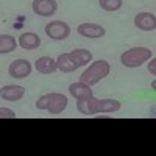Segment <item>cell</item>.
I'll return each mask as SVG.
<instances>
[{
	"instance_id": "1",
	"label": "cell",
	"mask_w": 156,
	"mask_h": 156,
	"mask_svg": "<svg viewBox=\"0 0 156 156\" xmlns=\"http://www.w3.org/2000/svg\"><path fill=\"white\" fill-rule=\"evenodd\" d=\"M36 108L47 111L50 114H61L64 109L67 108V97L59 92H51L41 95L36 101Z\"/></svg>"
},
{
	"instance_id": "2",
	"label": "cell",
	"mask_w": 156,
	"mask_h": 156,
	"mask_svg": "<svg viewBox=\"0 0 156 156\" xmlns=\"http://www.w3.org/2000/svg\"><path fill=\"white\" fill-rule=\"evenodd\" d=\"M109 70H111V66L109 62L105 61V59H98V61H94L90 66L81 73L80 76V81L81 83H86L87 86H94L97 84L98 81H101L103 78H106L109 75Z\"/></svg>"
},
{
	"instance_id": "3",
	"label": "cell",
	"mask_w": 156,
	"mask_h": 156,
	"mask_svg": "<svg viewBox=\"0 0 156 156\" xmlns=\"http://www.w3.org/2000/svg\"><path fill=\"white\" fill-rule=\"evenodd\" d=\"M151 56H153V51L148 47H133L129 50H125L120 55V62L125 67L134 69V67H140Z\"/></svg>"
},
{
	"instance_id": "4",
	"label": "cell",
	"mask_w": 156,
	"mask_h": 156,
	"mask_svg": "<svg viewBox=\"0 0 156 156\" xmlns=\"http://www.w3.org/2000/svg\"><path fill=\"white\" fill-rule=\"evenodd\" d=\"M120 109V101L115 98H95L90 97L89 114L94 115L97 112H115Z\"/></svg>"
},
{
	"instance_id": "5",
	"label": "cell",
	"mask_w": 156,
	"mask_h": 156,
	"mask_svg": "<svg viewBox=\"0 0 156 156\" xmlns=\"http://www.w3.org/2000/svg\"><path fill=\"white\" fill-rule=\"evenodd\" d=\"M45 34L53 41H62V39L69 37L70 27L62 20H51L50 23L45 25Z\"/></svg>"
},
{
	"instance_id": "6",
	"label": "cell",
	"mask_w": 156,
	"mask_h": 156,
	"mask_svg": "<svg viewBox=\"0 0 156 156\" xmlns=\"http://www.w3.org/2000/svg\"><path fill=\"white\" fill-rule=\"evenodd\" d=\"M31 62L28 59H23V58H19L16 61H12L8 67V73L12 76V78H17V80H22V78H27L30 73H31Z\"/></svg>"
},
{
	"instance_id": "7",
	"label": "cell",
	"mask_w": 156,
	"mask_h": 156,
	"mask_svg": "<svg viewBox=\"0 0 156 156\" xmlns=\"http://www.w3.org/2000/svg\"><path fill=\"white\" fill-rule=\"evenodd\" d=\"M31 8L34 14L42 16V17H50L56 12L58 3L56 0H33Z\"/></svg>"
},
{
	"instance_id": "8",
	"label": "cell",
	"mask_w": 156,
	"mask_h": 156,
	"mask_svg": "<svg viewBox=\"0 0 156 156\" xmlns=\"http://www.w3.org/2000/svg\"><path fill=\"white\" fill-rule=\"evenodd\" d=\"M134 25L142 31H153L156 28V16L153 12H139L134 16Z\"/></svg>"
},
{
	"instance_id": "9",
	"label": "cell",
	"mask_w": 156,
	"mask_h": 156,
	"mask_svg": "<svg viewBox=\"0 0 156 156\" xmlns=\"http://www.w3.org/2000/svg\"><path fill=\"white\" fill-rule=\"evenodd\" d=\"M78 34H81L84 37H89V39H97V37H103L105 36V28L98 23H81L78 25L76 28Z\"/></svg>"
},
{
	"instance_id": "10",
	"label": "cell",
	"mask_w": 156,
	"mask_h": 156,
	"mask_svg": "<svg viewBox=\"0 0 156 156\" xmlns=\"http://www.w3.org/2000/svg\"><path fill=\"white\" fill-rule=\"evenodd\" d=\"M25 95V87L16 86V84H8L0 89V98L5 101H19Z\"/></svg>"
},
{
	"instance_id": "11",
	"label": "cell",
	"mask_w": 156,
	"mask_h": 156,
	"mask_svg": "<svg viewBox=\"0 0 156 156\" xmlns=\"http://www.w3.org/2000/svg\"><path fill=\"white\" fill-rule=\"evenodd\" d=\"M69 92L72 97H75L76 100H83V98H89L92 97L94 92H92V87L87 86L86 83H81V81H76V83H72L69 86Z\"/></svg>"
},
{
	"instance_id": "12",
	"label": "cell",
	"mask_w": 156,
	"mask_h": 156,
	"mask_svg": "<svg viewBox=\"0 0 156 156\" xmlns=\"http://www.w3.org/2000/svg\"><path fill=\"white\" fill-rule=\"evenodd\" d=\"M34 67L39 73H44V75H50L53 73L55 70H58V66H56V59L50 58V56H41L37 58L36 62H34Z\"/></svg>"
},
{
	"instance_id": "13",
	"label": "cell",
	"mask_w": 156,
	"mask_h": 156,
	"mask_svg": "<svg viewBox=\"0 0 156 156\" xmlns=\"http://www.w3.org/2000/svg\"><path fill=\"white\" fill-rule=\"evenodd\" d=\"M19 45L23 50H36L39 45H41V37L36 33H23L19 37Z\"/></svg>"
},
{
	"instance_id": "14",
	"label": "cell",
	"mask_w": 156,
	"mask_h": 156,
	"mask_svg": "<svg viewBox=\"0 0 156 156\" xmlns=\"http://www.w3.org/2000/svg\"><path fill=\"white\" fill-rule=\"evenodd\" d=\"M70 58L73 59V62L76 64L78 67H81V66H86L87 62L92 61V53H90L89 50L86 48H75L70 51Z\"/></svg>"
},
{
	"instance_id": "15",
	"label": "cell",
	"mask_w": 156,
	"mask_h": 156,
	"mask_svg": "<svg viewBox=\"0 0 156 156\" xmlns=\"http://www.w3.org/2000/svg\"><path fill=\"white\" fill-rule=\"evenodd\" d=\"M56 66H58V70L66 72V73L73 72V70L78 69V66L73 62V59L70 58L69 53H61V55L58 56V59H56Z\"/></svg>"
},
{
	"instance_id": "16",
	"label": "cell",
	"mask_w": 156,
	"mask_h": 156,
	"mask_svg": "<svg viewBox=\"0 0 156 156\" xmlns=\"http://www.w3.org/2000/svg\"><path fill=\"white\" fill-rule=\"evenodd\" d=\"M17 47L16 37H12L11 34H0V55H6L14 51Z\"/></svg>"
},
{
	"instance_id": "17",
	"label": "cell",
	"mask_w": 156,
	"mask_h": 156,
	"mask_svg": "<svg viewBox=\"0 0 156 156\" xmlns=\"http://www.w3.org/2000/svg\"><path fill=\"white\" fill-rule=\"evenodd\" d=\"M98 3H100V8L112 12V11H117L122 8L123 0H98Z\"/></svg>"
},
{
	"instance_id": "18",
	"label": "cell",
	"mask_w": 156,
	"mask_h": 156,
	"mask_svg": "<svg viewBox=\"0 0 156 156\" xmlns=\"http://www.w3.org/2000/svg\"><path fill=\"white\" fill-rule=\"evenodd\" d=\"M0 119H16V112L9 108H0Z\"/></svg>"
},
{
	"instance_id": "19",
	"label": "cell",
	"mask_w": 156,
	"mask_h": 156,
	"mask_svg": "<svg viewBox=\"0 0 156 156\" xmlns=\"http://www.w3.org/2000/svg\"><path fill=\"white\" fill-rule=\"evenodd\" d=\"M148 70H150V73H151V75H154V73H156V59H154V56H151V58H150V62H148Z\"/></svg>"
}]
</instances>
